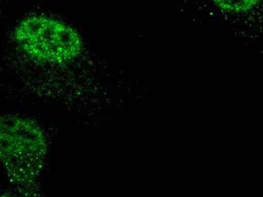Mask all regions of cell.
Instances as JSON below:
<instances>
[{
	"label": "cell",
	"instance_id": "cell-1",
	"mask_svg": "<svg viewBox=\"0 0 263 197\" xmlns=\"http://www.w3.org/2000/svg\"><path fill=\"white\" fill-rule=\"evenodd\" d=\"M47 153V137L36 121L0 115V162L19 196L42 197L40 177Z\"/></svg>",
	"mask_w": 263,
	"mask_h": 197
},
{
	"label": "cell",
	"instance_id": "cell-3",
	"mask_svg": "<svg viewBox=\"0 0 263 197\" xmlns=\"http://www.w3.org/2000/svg\"><path fill=\"white\" fill-rule=\"evenodd\" d=\"M213 5L220 10L235 14L248 13L262 3L259 0H213Z\"/></svg>",
	"mask_w": 263,
	"mask_h": 197
},
{
	"label": "cell",
	"instance_id": "cell-2",
	"mask_svg": "<svg viewBox=\"0 0 263 197\" xmlns=\"http://www.w3.org/2000/svg\"><path fill=\"white\" fill-rule=\"evenodd\" d=\"M19 49L30 59L49 65L71 62L83 50L80 33L67 24L45 15H30L14 31Z\"/></svg>",
	"mask_w": 263,
	"mask_h": 197
},
{
	"label": "cell",
	"instance_id": "cell-4",
	"mask_svg": "<svg viewBox=\"0 0 263 197\" xmlns=\"http://www.w3.org/2000/svg\"><path fill=\"white\" fill-rule=\"evenodd\" d=\"M0 197H22L19 196L18 194H13L11 193H0Z\"/></svg>",
	"mask_w": 263,
	"mask_h": 197
}]
</instances>
